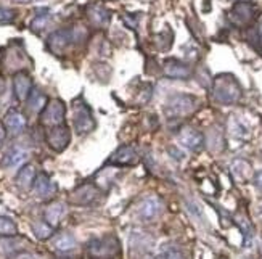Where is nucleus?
Instances as JSON below:
<instances>
[{
	"label": "nucleus",
	"instance_id": "1",
	"mask_svg": "<svg viewBox=\"0 0 262 259\" xmlns=\"http://www.w3.org/2000/svg\"><path fill=\"white\" fill-rule=\"evenodd\" d=\"M242 97V87L232 76H221L214 82V98L224 105L235 103Z\"/></svg>",
	"mask_w": 262,
	"mask_h": 259
},
{
	"label": "nucleus",
	"instance_id": "2",
	"mask_svg": "<svg viewBox=\"0 0 262 259\" xmlns=\"http://www.w3.org/2000/svg\"><path fill=\"white\" fill-rule=\"evenodd\" d=\"M119 253V242L115 236L95 239L87 245V254L90 259H113Z\"/></svg>",
	"mask_w": 262,
	"mask_h": 259
},
{
	"label": "nucleus",
	"instance_id": "3",
	"mask_svg": "<svg viewBox=\"0 0 262 259\" xmlns=\"http://www.w3.org/2000/svg\"><path fill=\"white\" fill-rule=\"evenodd\" d=\"M195 108H196V98L193 95L176 94L167 100L166 115L169 118H184L187 115H191Z\"/></svg>",
	"mask_w": 262,
	"mask_h": 259
},
{
	"label": "nucleus",
	"instance_id": "4",
	"mask_svg": "<svg viewBox=\"0 0 262 259\" xmlns=\"http://www.w3.org/2000/svg\"><path fill=\"white\" fill-rule=\"evenodd\" d=\"M73 126L79 135L89 134L95 129L94 115L84 101H76V103L73 105Z\"/></svg>",
	"mask_w": 262,
	"mask_h": 259
},
{
	"label": "nucleus",
	"instance_id": "5",
	"mask_svg": "<svg viewBox=\"0 0 262 259\" xmlns=\"http://www.w3.org/2000/svg\"><path fill=\"white\" fill-rule=\"evenodd\" d=\"M66 106L61 100H50L45 108L40 111V124L43 127H56L64 124Z\"/></svg>",
	"mask_w": 262,
	"mask_h": 259
},
{
	"label": "nucleus",
	"instance_id": "6",
	"mask_svg": "<svg viewBox=\"0 0 262 259\" xmlns=\"http://www.w3.org/2000/svg\"><path fill=\"white\" fill-rule=\"evenodd\" d=\"M77 39L74 28H63L52 32L47 39V49L53 55H61Z\"/></svg>",
	"mask_w": 262,
	"mask_h": 259
},
{
	"label": "nucleus",
	"instance_id": "7",
	"mask_svg": "<svg viewBox=\"0 0 262 259\" xmlns=\"http://www.w3.org/2000/svg\"><path fill=\"white\" fill-rule=\"evenodd\" d=\"M45 140H47L49 146L53 152L61 153L71 142V132L64 124L56 127H49L45 131Z\"/></svg>",
	"mask_w": 262,
	"mask_h": 259
},
{
	"label": "nucleus",
	"instance_id": "8",
	"mask_svg": "<svg viewBox=\"0 0 262 259\" xmlns=\"http://www.w3.org/2000/svg\"><path fill=\"white\" fill-rule=\"evenodd\" d=\"M163 211V205L156 197H148L145 198L140 205H139V218L143 221H155L156 218H159V214Z\"/></svg>",
	"mask_w": 262,
	"mask_h": 259
},
{
	"label": "nucleus",
	"instance_id": "9",
	"mask_svg": "<svg viewBox=\"0 0 262 259\" xmlns=\"http://www.w3.org/2000/svg\"><path fill=\"white\" fill-rule=\"evenodd\" d=\"M4 126H5V129H7L10 134L16 135V134H21L23 131L26 129L28 121H26L25 115H23L21 111H18V110H15V108H11V110L7 111V115H5V118H4Z\"/></svg>",
	"mask_w": 262,
	"mask_h": 259
},
{
	"label": "nucleus",
	"instance_id": "10",
	"mask_svg": "<svg viewBox=\"0 0 262 259\" xmlns=\"http://www.w3.org/2000/svg\"><path fill=\"white\" fill-rule=\"evenodd\" d=\"M179 143H182L185 148L191 150V152H198L203 143H204V137L203 134L195 131V129H182L179 134Z\"/></svg>",
	"mask_w": 262,
	"mask_h": 259
},
{
	"label": "nucleus",
	"instance_id": "11",
	"mask_svg": "<svg viewBox=\"0 0 262 259\" xmlns=\"http://www.w3.org/2000/svg\"><path fill=\"white\" fill-rule=\"evenodd\" d=\"M13 89H15V95L19 101L28 100L29 94L32 92V81L31 76L25 71L16 73L13 77Z\"/></svg>",
	"mask_w": 262,
	"mask_h": 259
},
{
	"label": "nucleus",
	"instance_id": "12",
	"mask_svg": "<svg viewBox=\"0 0 262 259\" xmlns=\"http://www.w3.org/2000/svg\"><path fill=\"white\" fill-rule=\"evenodd\" d=\"M253 16H254V7L248 2L236 4L230 11V19L235 23V25H240V26L251 21Z\"/></svg>",
	"mask_w": 262,
	"mask_h": 259
},
{
	"label": "nucleus",
	"instance_id": "13",
	"mask_svg": "<svg viewBox=\"0 0 262 259\" xmlns=\"http://www.w3.org/2000/svg\"><path fill=\"white\" fill-rule=\"evenodd\" d=\"M34 191H36V195L39 198H43V200H49L55 195L56 191V185L50 180V177L47 174H39L34 180Z\"/></svg>",
	"mask_w": 262,
	"mask_h": 259
},
{
	"label": "nucleus",
	"instance_id": "14",
	"mask_svg": "<svg viewBox=\"0 0 262 259\" xmlns=\"http://www.w3.org/2000/svg\"><path fill=\"white\" fill-rule=\"evenodd\" d=\"M163 73L172 79H187L190 76V66L179 60H167L163 66Z\"/></svg>",
	"mask_w": 262,
	"mask_h": 259
},
{
	"label": "nucleus",
	"instance_id": "15",
	"mask_svg": "<svg viewBox=\"0 0 262 259\" xmlns=\"http://www.w3.org/2000/svg\"><path fill=\"white\" fill-rule=\"evenodd\" d=\"M137 161H139V156H137L132 146H121L110 160L111 164H116V166H134L137 164Z\"/></svg>",
	"mask_w": 262,
	"mask_h": 259
},
{
	"label": "nucleus",
	"instance_id": "16",
	"mask_svg": "<svg viewBox=\"0 0 262 259\" xmlns=\"http://www.w3.org/2000/svg\"><path fill=\"white\" fill-rule=\"evenodd\" d=\"M87 15H89V19L92 21V25L95 26H106L110 23V11L101 7V5H90L89 10H87Z\"/></svg>",
	"mask_w": 262,
	"mask_h": 259
},
{
	"label": "nucleus",
	"instance_id": "17",
	"mask_svg": "<svg viewBox=\"0 0 262 259\" xmlns=\"http://www.w3.org/2000/svg\"><path fill=\"white\" fill-rule=\"evenodd\" d=\"M28 150L21 148V146H13L7 155H5V160H4V164L7 167H18L21 166L23 163H25L28 160Z\"/></svg>",
	"mask_w": 262,
	"mask_h": 259
},
{
	"label": "nucleus",
	"instance_id": "18",
	"mask_svg": "<svg viewBox=\"0 0 262 259\" xmlns=\"http://www.w3.org/2000/svg\"><path fill=\"white\" fill-rule=\"evenodd\" d=\"M63 214H64V205H63V203H52V205L47 206V209H45L43 218H45V222H47L49 225L56 227L58 222L61 221Z\"/></svg>",
	"mask_w": 262,
	"mask_h": 259
},
{
	"label": "nucleus",
	"instance_id": "19",
	"mask_svg": "<svg viewBox=\"0 0 262 259\" xmlns=\"http://www.w3.org/2000/svg\"><path fill=\"white\" fill-rule=\"evenodd\" d=\"M36 169L31 164H26L21 167V171L18 172L16 176V185L21 187V188H31L34 185V180H36Z\"/></svg>",
	"mask_w": 262,
	"mask_h": 259
},
{
	"label": "nucleus",
	"instance_id": "20",
	"mask_svg": "<svg viewBox=\"0 0 262 259\" xmlns=\"http://www.w3.org/2000/svg\"><path fill=\"white\" fill-rule=\"evenodd\" d=\"M95 197H97L95 187H92V185H82V187H79L73 193L71 201L77 203V205H87V203H90Z\"/></svg>",
	"mask_w": 262,
	"mask_h": 259
},
{
	"label": "nucleus",
	"instance_id": "21",
	"mask_svg": "<svg viewBox=\"0 0 262 259\" xmlns=\"http://www.w3.org/2000/svg\"><path fill=\"white\" fill-rule=\"evenodd\" d=\"M47 105V97H45L39 89H32V92L28 97V106L31 111L39 113Z\"/></svg>",
	"mask_w": 262,
	"mask_h": 259
},
{
	"label": "nucleus",
	"instance_id": "22",
	"mask_svg": "<svg viewBox=\"0 0 262 259\" xmlns=\"http://www.w3.org/2000/svg\"><path fill=\"white\" fill-rule=\"evenodd\" d=\"M50 21H52V15L49 10H37V15L31 21V29L39 32L47 28L50 25Z\"/></svg>",
	"mask_w": 262,
	"mask_h": 259
},
{
	"label": "nucleus",
	"instance_id": "23",
	"mask_svg": "<svg viewBox=\"0 0 262 259\" xmlns=\"http://www.w3.org/2000/svg\"><path fill=\"white\" fill-rule=\"evenodd\" d=\"M53 246H55V250H58L61 253L70 251V250H73V248L76 246V239L71 233H61V235H58L55 239Z\"/></svg>",
	"mask_w": 262,
	"mask_h": 259
},
{
	"label": "nucleus",
	"instance_id": "24",
	"mask_svg": "<svg viewBox=\"0 0 262 259\" xmlns=\"http://www.w3.org/2000/svg\"><path fill=\"white\" fill-rule=\"evenodd\" d=\"M232 172L238 180H248L251 177V166L245 160H236L232 164Z\"/></svg>",
	"mask_w": 262,
	"mask_h": 259
},
{
	"label": "nucleus",
	"instance_id": "25",
	"mask_svg": "<svg viewBox=\"0 0 262 259\" xmlns=\"http://www.w3.org/2000/svg\"><path fill=\"white\" fill-rule=\"evenodd\" d=\"M16 233H18L16 224L10 218L0 216V235L2 236H15Z\"/></svg>",
	"mask_w": 262,
	"mask_h": 259
},
{
	"label": "nucleus",
	"instance_id": "26",
	"mask_svg": "<svg viewBox=\"0 0 262 259\" xmlns=\"http://www.w3.org/2000/svg\"><path fill=\"white\" fill-rule=\"evenodd\" d=\"M32 230H34V233H36L37 239L45 240V239H49V236L52 235L53 227L43 221V222H36V224H34V225H32Z\"/></svg>",
	"mask_w": 262,
	"mask_h": 259
},
{
	"label": "nucleus",
	"instance_id": "27",
	"mask_svg": "<svg viewBox=\"0 0 262 259\" xmlns=\"http://www.w3.org/2000/svg\"><path fill=\"white\" fill-rule=\"evenodd\" d=\"M16 18V11L5 7H0V23H11Z\"/></svg>",
	"mask_w": 262,
	"mask_h": 259
},
{
	"label": "nucleus",
	"instance_id": "28",
	"mask_svg": "<svg viewBox=\"0 0 262 259\" xmlns=\"http://www.w3.org/2000/svg\"><path fill=\"white\" fill-rule=\"evenodd\" d=\"M155 259H182V257H180L179 253H176L172 250H167V251L161 253V254H159L158 257H155Z\"/></svg>",
	"mask_w": 262,
	"mask_h": 259
},
{
	"label": "nucleus",
	"instance_id": "29",
	"mask_svg": "<svg viewBox=\"0 0 262 259\" xmlns=\"http://www.w3.org/2000/svg\"><path fill=\"white\" fill-rule=\"evenodd\" d=\"M256 185H257L259 190L262 191V171H259V172L256 174Z\"/></svg>",
	"mask_w": 262,
	"mask_h": 259
},
{
	"label": "nucleus",
	"instance_id": "30",
	"mask_svg": "<svg viewBox=\"0 0 262 259\" xmlns=\"http://www.w3.org/2000/svg\"><path fill=\"white\" fill-rule=\"evenodd\" d=\"M5 135H7L5 126H2V124H0V145L4 143V140H5Z\"/></svg>",
	"mask_w": 262,
	"mask_h": 259
},
{
	"label": "nucleus",
	"instance_id": "31",
	"mask_svg": "<svg viewBox=\"0 0 262 259\" xmlns=\"http://www.w3.org/2000/svg\"><path fill=\"white\" fill-rule=\"evenodd\" d=\"M16 2H19V4H26V2H29V0H16Z\"/></svg>",
	"mask_w": 262,
	"mask_h": 259
},
{
	"label": "nucleus",
	"instance_id": "32",
	"mask_svg": "<svg viewBox=\"0 0 262 259\" xmlns=\"http://www.w3.org/2000/svg\"><path fill=\"white\" fill-rule=\"evenodd\" d=\"M260 42H262V25H260Z\"/></svg>",
	"mask_w": 262,
	"mask_h": 259
}]
</instances>
